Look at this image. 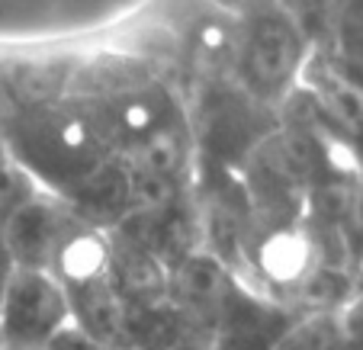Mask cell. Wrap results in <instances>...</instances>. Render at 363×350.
Here are the masks:
<instances>
[{
  "label": "cell",
  "instance_id": "1",
  "mask_svg": "<svg viewBox=\"0 0 363 350\" xmlns=\"http://www.w3.org/2000/svg\"><path fill=\"white\" fill-rule=\"evenodd\" d=\"M0 142L45 196L74 209L90 228L113 232L132 213V180L68 96L0 106Z\"/></svg>",
  "mask_w": 363,
  "mask_h": 350
},
{
  "label": "cell",
  "instance_id": "2",
  "mask_svg": "<svg viewBox=\"0 0 363 350\" xmlns=\"http://www.w3.org/2000/svg\"><path fill=\"white\" fill-rule=\"evenodd\" d=\"M65 96L87 116L119 161L151 138L190 123L184 87L129 48L77 55Z\"/></svg>",
  "mask_w": 363,
  "mask_h": 350
},
{
  "label": "cell",
  "instance_id": "3",
  "mask_svg": "<svg viewBox=\"0 0 363 350\" xmlns=\"http://www.w3.org/2000/svg\"><path fill=\"white\" fill-rule=\"evenodd\" d=\"M312 52V35L283 4L257 7L238 16L232 81L257 103L283 110V103L302 87Z\"/></svg>",
  "mask_w": 363,
  "mask_h": 350
},
{
  "label": "cell",
  "instance_id": "4",
  "mask_svg": "<svg viewBox=\"0 0 363 350\" xmlns=\"http://www.w3.org/2000/svg\"><path fill=\"white\" fill-rule=\"evenodd\" d=\"M48 273L68 295L71 324L94 337L103 350H129L123 299L110 273V238L100 228L81 225L58 251Z\"/></svg>",
  "mask_w": 363,
  "mask_h": 350
},
{
  "label": "cell",
  "instance_id": "5",
  "mask_svg": "<svg viewBox=\"0 0 363 350\" xmlns=\"http://www.w3.org/2000/svg\"><path fill=\"white\" fill-rule=\"evenodd\" d=\"M196 161L241 171L247 154L280 129V110L257 103L232 77L199 81L186 90Z\"/></svg>",
  "mask_w": 363,
  "mask_h": 350
},
{
  "label": "cell",
  "instance_id": "6",
  "mask_svg": "<svg viewBox=\"0 0 363 350\" xmlns=\"http://www.w3.org/2000/svg\"><path fill=\"white\" fill-rule=\"evenodd\" d=\"M68 324V295L55 276L16 267L0 303V350H42Z\"/></svg>",
  "mask_w": 363,
  "mask_h": 350
},
{
  "label": "cell",
  "instance_id": "7",
  "mask_svg": "<svg viewBox=\"0 0 363 350\" xmlns=\"http://www.w3.org/2000/svg\"><path fill=\"white\" fill-rule=\"evenodd\" d=\"M299 315L306 312L286 305L277 295L257 293L245 280L232 276L209 350H277Z\"/></svg>",
  "mask_w": 363,
  "mask_h": 350
},
{
  "label": "cell",
  "instance_id": "8",
  "mask_svg": "<svg viewBox=\"0 0 363 350\" xmlns=\"http://www.w3.org/2000/svg\"><path fill=\"white\" fill-rule=\"evenodd\" d=\"M81 225H87V222H84L74 209L58 203L55 196H45V193L35 190L7 219L0 238H4V244H7L16 267L45 270L48 273L58 257V251L65 247V241Z\"/></svg>",
  "mask_w": 363,
  "mask_h": 350
},
{
  "label": "cell",
  "instance_id": "9",
  "mask_svg": "<svg viewBox=\"0 0 363 350\" xmlns=\"http://www.w3.org/2000/svg\"><path fill=\"white\" fill-rule=\"evenodd\" d=\"M33 193H35L33 180L20 171V164L10 158L7 145L0 142V232H4L10 215H13Z\"/></svg>",
  "mask_w": 363,
  "mask_h": 350
},
{
  "label": "cell",
  "instance_id": "10",
  "mask_svg": "<svg viewBox=\"0 0 363 350\" xmlns=\"http://www.w3.org/2000/svg\"><path fill=\"white\" fill-rule=\"evenodd\" d=\"M42 350H103L100 344L94 341V337H87L81 328H74V324H68L65 331H58L52 341L45 344Z\"/></svg>",
  "mask_w": 363,
  "mask_h": 350
},
{
  "label": "cell",
  "instance_id": "11",
  "mask_svg": "<svg viewBox=\"0 0 363 350\" xmlns=\"http://www.w3.org/2000/svg\"><path fill=\"white\" fill-rule=\"evenodd\" d=\"M209 4H216L219 10H225V13H232V16H245V13H251V10H257V7L280 4V0H209Z\"/></svg>",
  "mask_w": 363,
  "mask_h": 350
},
{
  "label": "cell",
  "instance_id": "12",
  "mask_svg": "<svg viewBox=\"0 0 363 350\" xmlns=\"http://www.w3.org/2000/svg\"><path fill=\"white\" fill-rule=\"evenodd\" d=\"M13 270H16V264H13V257H10L4 238H0V303H4V293H7V286H10V276H13Z\"/></svg>",
  "mask_w": 363,
  "mask_h": 350
}]
</instances>
